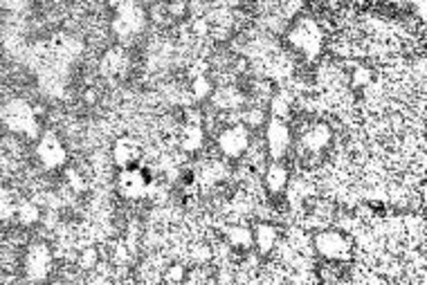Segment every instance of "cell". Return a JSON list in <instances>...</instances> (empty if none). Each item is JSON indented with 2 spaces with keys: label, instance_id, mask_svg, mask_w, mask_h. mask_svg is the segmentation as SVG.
Segmentation results:
<instances>
[{
  "label": "cell",
  "instance_id": "10",
  "mask_svg": "<svg viewBox=\"0 0 427 285\" xmlns=\"http://www.w3.org/2000/svg\"><path fill=\"white\" fill-rule=\"evenodd\" d=\"M21 195L12 189H0V220H12L16 218V209L21 204Z\"/></svg>",
  "mask_w": 427,
  "mask_h": 285
},
{
  "label": "cell",
  "instance_id": "9",
  "mask_svg": "<svg viewBox=\"0 0 427 285\" xmlns=\"http://www.w3.org/2000/svg\"><path fill=\"white\" fill-rule=\"evenodd\" d=\"M288 184V168L284 164H270V168L266 171V186L272 191V193H279L284 191Z\"/></svg>",
  "mask_w": 427,
  "mask_h": 285
},
{
  "label": "cell",
  "instance_id": "1",
  "mask_svg": "<svg viewBox=\"0 0 427 285\" xmlns=\"http://www.w3.org/2000/svg\"><path fill=\"white\" fill-rule=\"evenodd\" d=\"M313 249H317L324 261H342L349 263L351 258H356V240H353L351 231L344 229H329L324 227L317 231L313 238Z\"/></svg>",
  "mask_w": 427,
  "mask_h": 285
},
{
  "label": "cell",
  "instance_id": "11",
  "mask_svg": "<svg viewBox=\"0 0 427 285\" xmlns=\"http://www.w3.org/2000/svg\"><path fill=\"white\" fill-rule=\"evenodd\" d=\"M39 218H41L39 204L34 200H21V204H18V209H16V220L27 227V225H34Z\"/></svg>",
  "mask_w": 427,
  "mask_h": 285
},
{
  "label": "cell",
  "instance_id": "7",
  "mask_svg": "<svg viewBox=\"0 0 427 285\" xmlns=\"http://www.w3.org/2000/svg\"><path fill=\"white\" fill-rule=\"evenodd\" d=\"M99 70H102V75L108 77V79L124 77L126 70H129V55H126L122 48L108 50L104 55V59H102V66H99Z\"/></svg>",
  "mask_w": 427,
  "mask_h": 285
},
{
  "label": "cell",
  "instance_id": "5",
  "mask_svg": "<svg viewBox=\"0 0 427 285\" xmlns=\"http://www.w3.org/2000/svg\"><path fill=\"white\" fill-rule=\"evenodd\" d=\"M144 155V146L138 137H120L115 141V148H113V159L117 166L122 168H131L135 166L142 159Z\"/></svg>",
  "mask_w": 427,
  "mask_h": 285
},
{
  "label": "cell",
  "instance_id": "4",
  "mask_svg": "<svg viewBox=\"0 0 427 285\" xmlns=\"http://www.w3.org/2000/svg\"><path fill=\"white\" fill-rule=\"evenodd\" d=\"M36 155H39L41 164L45 168H57L61 166L63 162H66V148H63L61 139L54 135L52 130H48L45 135L41 137L39 146H36Z\"/></svg>",
  "mask_w": 427,
  "mask_h": 285
},
{
  "label": "cell",
  "instance_id": "2",
  "mask_svg": "<svg viewBox=\"0 0 427 285\" xmlns=\"http://www.w3.org/2000/svg\"><path fill=\"white\" fill-rule=\"evenodd\" d=\"M0 119H3L5 126L14 132H25V135H30V137H36V132H39V124H36L32 106L23 99L7 101L3 108H0Z\"/></svg>",
  "mask_w": 427,
  "mask_h": 285
},
{
  "label": "cell",
  "instance_id": "3",
  "mask_svg": "<svg viewBox=\"0 0 427 285\" xmlns=\"http://www.w3.org/2000/svg\"><path fill=\"white\" fill-rule=\"evenodd\" d=\"M52 270V252L45 243H34L30 249H27L25 256V272L27 279L32 281H41L48 279V274Z\"/></svg>",
  "mask_w": 427,
  "mask_h": 285
},
{
  "label": "cell",
  "instance_id": "8",
  "mask_svg": "<svg viewBox=\"0 0 427 285\" xmlns=\"http://www.w3.org/2000/svg\"><path fill=\"white\" fill-rule=\"evenodd\" d=\"M277 229L270 225V222H259L257 225V231L252 234V243L259 247V252L261 254H270L272 249H275L277 245Z\"/></svg>",
  "mask_w": 427,
  "mask_h": 285
},
{
  "label": "cell",
  "instance_id": "6",
  "mask_svg": "<svg viewBox=\"0 0 427 285\" xmlns=\"http://www.w3.org/2000/svg\"><path fill=\"white\" fill-rule=\"evenodd\" d=\"M288 144H290V130L286 126V121L275 117L268 128V153L275 159H279L288 150Z\"/></svg>",
  "mask_w": 427,
  "mask_h": 285
}]
</instances>
